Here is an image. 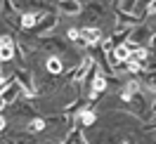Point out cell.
<instances>
[{"label": "cell", "instance_id": "1", "mask_svg": "<svg viewBox=\"0 0 156 144\" xmlns=\"http://www.w3.org/2000/svg\"><path fill=\"white\" fill-rule=\"evenodd\" d=\"M12 54H14L12 40L10 38H0V59H2V61H7V59H12Z\"/></svg>", "mask_w": 156, "mask_h": 144}, {"label": "cell", "instance_id": "2", "mask_svg": "<svg viewBox=\"0 0 156 144\" xmlns=\"http://www.w3.org/2000/svg\"><path fill=\"white\" fill-rule=\"evenodd\" d=\"M80 38L85 40L88 45H92V43H97V40H99V31L97 29H83V31H80Z\"/></svg>", "mask_w": 156, "mask_h": 144}, {"label": "cell", "instance_id": "3", "mask_svg": "<svg viewBox=\"0 0 156 144\" xmlns=\"http://www.w3.org/2000/svg\"><path fill=\"white\" fill-rule=\"evenodd\" d=\"M137 90H140V85H137L135 80H130V83H128V85H126V90L121 92V97H123V102H130V97L135 95Z\"/></svg>", "mask_w": 156, "mask_h": 144}, {"label": "cell", "instance_id": "4", "mask_svg": "<svg viewBox=\"0 0 156 144\" xmlns=\"http://www.w3.org/2000/svg\"><path fill=\"white\" fill-rule=\"evenodd\" d=\"M128 57H130V47H128V45H121V47H116V52H114V59H118V61H126Z\"/></svg>", "mask_w": 156, "mask_h": 144}, {"label": "cell", "instance_id": "5", "mask_svg": "<svg viewBox=\"0 0 156 144\" xmlns=\"http://www.w3.org/2000/svg\"><path fill=\"white\" fill-rule=\"evenodd\" d=\"M48 71H50V73H59V71H62V61H59L57 57L48 59Z\"/></svg>", "mask_w": 156, "mask_h": 144}, {"label": "cell", "instance_id": "6", "mask_svg": "<svg viewBox=\"0 0 156 144\" xmlns=\"http://www.w3.org/2000/svg\"><path fill=\"white\" fill-rule=\"evenodd\" d=\"M104 87H107V80H104L102 76H97V78H95V83H92V95H97V92H102Z\"/></svg>", "mask_w": 156, "mask_h": 144}, {"label": "cell", "instance_id": "7", "mask_svg": "<svg viewBox=\"0 0 156 144\" xmlns=\"http://www.w3.org/2000/svg\"><path fill=\"white\" fill-rule=\"evenodd\" d=\"M80 121L85 125H92L95 123V114H92V111H83V114H80Z\"/></svg>", "mask_w": 156, "mask_h": 144}, {"label": "cell", "instance_id": "8", "mask_svg": "<svg viewBox=\"0 0 156 144\" xmlns=\"http://www.w3.org/2000/svg\"><path fill=\"white\" fill-rule=\"evenodd\" d=\"M62 7H64V10H66V12H78V5H76V2H73V0H69V2H66V0H64V2H62Z\"/></svg>", "mask_w": 156, "mask_h": 144}, {"label": "cell", "instance_id": "9", "mask_svg": "<svg viewBox=\"0 0 156 144\" xmlns=\"http://www.w3.org/2000/svg\"><path fill=\"white\" fill-rule=\"evenodd\" d=\"M21 24H24V26L29 29V26H33V24H36V17H33V14H24V19H21Z\"/></svg>", "mask_w": 156, "mask_h": 144}, {"label": "cell", "instance_id": "10", "mask_svg": "<svg viewBox=\"0 0 156 144\" xmlns=\"http://www.w3.org/2000/svg\"><path fill=\"white\" fill-rule=\"evenodd\" d=\"M29 128H31V130H33V132H38V130H43V128H45V123H43L40 118H36V121H33V123H31Z\"/></svg>", "mask_w": 156, "mask_h": 144}, {"label": "cell", "instance_id": "11", "mask_svg": "<svg viewBox=\"0 0 156 144\" xmlns=\"http://www.w3.org/2000/svg\"><path fill=\"white\" fill-rule=\"evenodd\" d=\"M69 38H71V40H78V38H80V31L71 29V31H69Z\"/></svg>", "mask_w": 156, "mask_h": 144}, {"label": "cell", "instance_id": "12", "mask_svg": "<svg viewBox=\"0 0 156 144\" xmlns=\"http://www.w3.org/2000/svg\"><path fill=\"white\" fill-rule=\"evenodd\" d=\"M2 128H5V118L0 116V130H2Z\"/></svg>", "mask_w": 156, "mask_h": 144}, {"label": "cell", "instance_id": "13", "mask_svg": "<svg viewBox=\"0 0 156 144\" xmlns=\"http://www.w3.org/2000/svg\"><path fill=\"white\" fill-rule=\"evenodd\" d=\"M123 144H128V142H123Z\"/></svg>", "mask_w": 156, "mask_h": 144}]
</instances>
